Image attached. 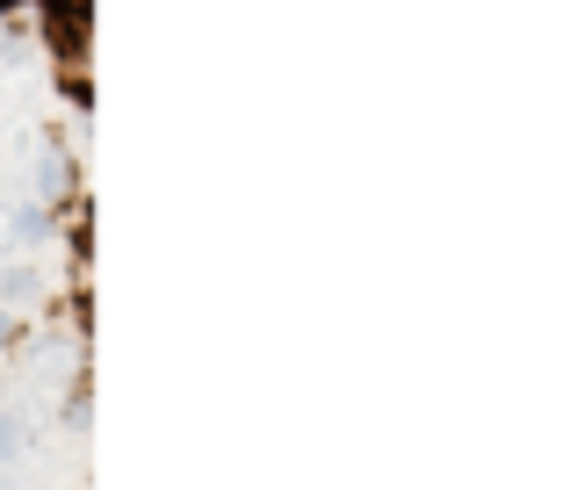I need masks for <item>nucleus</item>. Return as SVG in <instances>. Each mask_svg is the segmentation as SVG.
<instances>
[{
	"mask_svg": "<svg viewBox=\"0 0 563 490\" xmlns=\"http://www.w3.org/2000/svg\"><path fill=\"white\" fill-rule=\"evenodd\" d=\"M22 447H30V411H22V404H0V469H8V461H22Z\"/></svg>",
	"mask_w": 563,
	"mask_h": 490,
	"instance_id": "f257e3e1",
	"label": "nucleus"
}]
</instances>
